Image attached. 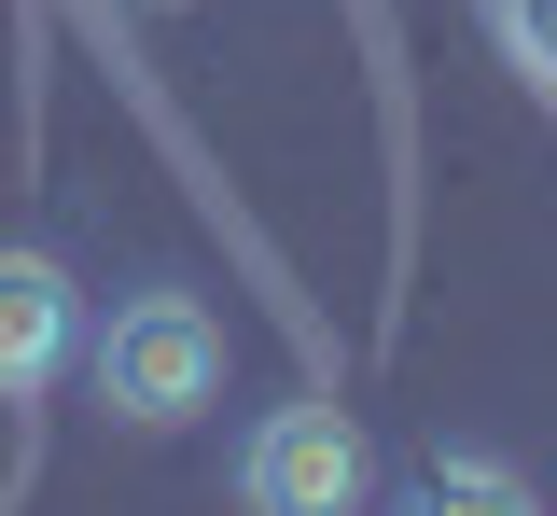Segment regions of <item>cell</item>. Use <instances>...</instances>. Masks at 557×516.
I'll use <instances>...</instances> for the list:
<instances>
[{
	"label": "cell",
	"instance_id": "obj_3",
	"mask_svg": "<svg viewBox=\"0 0 557 516\" xmlns=\"http://www.w3.org/2000/svg\"><path fill=\"white\" fill-rule=\"evenodd\" d=\"M70 335H84V294H70V266H57V251H0V405L57 391Z\"/></svg>",
	"mask_w": 557,
	"mask_h": 516
},
{
	"label": "cell",
	"instance_id": "obj_4",
	"mask_svg": "<svg viewBox=\"0 0 557 516\" xmlns=\"http://www.w3.org/2000/svg\"><path fill=\"white\" fill-rule=\"evenodd\" d=\"M391 516H544V489H530L502 446H432L405 489H391Z\"/></svg>",
	"mask_w": 557,
	"mask_h": 516
},
{
	"label": "cell",
	"instance_id": "obj_1",
	"mask_svg": "<svg viewBox=\"0 0 557 516\" xmlns=\"http://www.w3.org/2000/svg\"><path fill=\"white\" fill-rule=\"evenodd\" d=\"M98 405L126 419V433H182L223 405V321L196 294H126L98 321Z\"/></svg>",
	"mask_w": 557,
	"mask_h": 516
},
{
	"label": "cell",
	"instance_id": "obj_2",
	"mask_svg": "<svg viewBox=\"0 0 557 516\" xmlns=\"http://www.w3.org/2000/svg\"><path fill=\"white\" fill-rule=\"evenodd\" d=\"M237 503L251 516H362L376 503V460H362V419L348 405H265L251 446H237Z\"/></svg>",
	"mask_w": 557,
	"mask_h": 516
},
{
	"label": "cell",
	"instance_id": "obj_5",
	"mask_svg": "<svg viewBox=\"0 0 557 516\" xmlns=\"http://www.w3.org/2000/svg\"><path fill=\"white\" fill-rule=\"evenodd\" d=\"M487 42H502V57L557 98V0H487Z\"/></svg>",
	"mask_w": 557,
	"mask_h": 516
}]
</instances>
